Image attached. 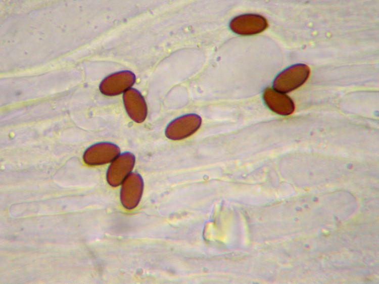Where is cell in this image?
I'll return each mask as SVG.
<instances>
[{"mask_svg": "<svg viewBox=\"0 0 379 284\" xmlns=\"http://www.w3.org/2000/svg\"><path fill=\"white\" fill-rule=\"evenodd\" d=\"M135 162L134 155L130 152L120 154L111 162L107 173V179L111 185L116 186L122 183L131 173Z\"/></svg>", "mask_w": 379, "mask_h": 284, "instance_id": "4", "label": "cell"}, {"mask_svg": "<svg viewBox=\"0 0 379 284\" xmlns=\"http://www.w3.org/2000/svg\"><path fill=\"white\" fill-rule=\"evenodd\" d=\"M126 111L136 122H143L147 117V107L140 92L134 88H130L123 96Z\"/></svg>", "mask_w": 379, "mask_h": 284, "instance_id": "7", "label": "cell"}, {"mask_svg": "<svg viewBox=\"0 0 379 284\" xmlns=\"http://www.w3.org/2000/svg\"><path fill=\"white\" fill-rule=\"evenodd\" d=\"M310 74V68L304 64L293 65L281 72L274 79V90L286 93L291 91L303 84Z\"/></svg>", "mask_w": 379, "mask_h": 284, "instance_id": "1", "label": "cell"}, {"mask_svg": "<svg viewBox=\"0 0 379 284\" xmlns=\"http://www.w3.org/2000/svg\"><path fill=\"white\" fill-rule=\"evenodd\" d=\"M134 74L128 70L113 73L104 78L100 85L101 92L107 96H114L124 93L135 81Z\"/></svg>", "mask_w": 379, "mask_h": 284, "instance_id": "3", "label": "cell"}, {"mask_svg": "<svg viewBox=\"0 0 379 284\" xmlns=\"http://www.w3.org/2000/svg\"><path fill=\"white\" fill-rule=\"evenodd\" d=\"M201 124V117L196 114H188L174 119L165 129V135L172 140L185 138L195 133Z\"/></svg>", "mask_w": 379, "mask_h": 284, "instance_id": "2", "label": "cell"}, {"mask_svg": "<svg viewBox=\"0 0 379 284\" xmlns=\"http://www.w3.org/2000/svg\"><path fill=\"white\" fill-rule=\"evenodd\" d=\"M119 147L111 143H100L90 147L87 154H93L94 158L87 163L90 165H100L112 162L120 154Z\"/></svg>", "mask_w": 379, "mask_h": 284, "instance_id": "9", "label": "cell"}, {"mask_svg": "<svg viewBox=\"0 0 379 284\" xmlns=\"http://www.w3.org/2000/svg\"><path fill=\"white\" fill-rule=\"evenodd\" d=\"M263 99L267 107L274 112L281 115H288L295 110L292 99L287 95L270 88L263 93Z\"/></svg>", "mask_w": 379, "mask_h": 284, "instance_id": "8", "label": "cell"}, {"mask_svg": "<svg viewBox=\"0 0 379 284\" xmlns=\"http://www.w3.org/2000/svg\"><path fill=\"white\" fill-rule=\"evenodd\" d=\"M268 23L263 17L256 14H244L233 18L229 24L231 30L235 33L248 35L264 31Z\"/></svg>", "mask_w": 379, "mask_h": 284, "instance_id": "5", "label": "cell"}, {"mask_svg": "<svg viewBox=\"0 0 379 284\" xmlns=\"http://www.w3.org/2000/svg\"><path fill=\"white\" fill-rule=\"evenodd\" d=\"M141 177L137 173H131L122 183L120 196L124 207L131 209L138 204L143 191Z\"/></svg>", "mask_w": 379, "mask_h": 284, "instance_id": "6", "label": "cell"}]
</instances>
